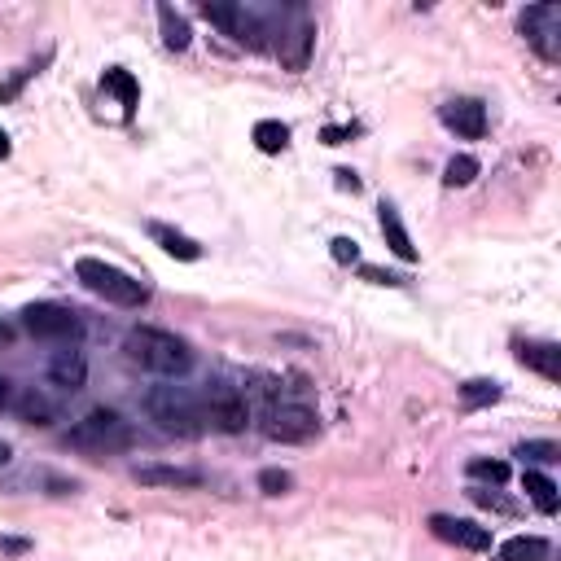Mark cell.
<instances>
[{
    "mask_svg": "<svg viewBox=\"0 0 561 561\" xmlns=\"http://www.w3.org/2000/svg\"><path fill=\"white\" fill-rule=\"evenodd\" d=\"M128 360L141 364L145 373H158V377H185L193 369V347L185 338H176L171 329H158V325H136L128 334Z\"/></svg>",
    "mask_w": 561,
    "mask_h": 561,
    "instance_id": "cell-1",
    "label": "cell"
},
{
    "mask_svg": "<svg viewBox=\"0 0 561 561\" xmlns=\"http://www.w3.org/2000/svg\"><path fill=\"white\" fill-rule=\"evenodd\" d=\"M145 412H150V421L163 434H176V439H198L202 434V404L193 399L185 386H154L150 395H145Z\"/></svg>",
    "mask_w": 561,
    "mask_h": 561,
    "instance_id": "cell-2",
    "label": "cell"
},
{
    "mask_svg": "<svg viewBox=\"0 0 561 561\" xmlns=\"http://www.w3.org/2000/svg\"><path fill=\"white\" fill-rule=\"evenodd\" d=\"M66 443L79 448V452H88V456H110V452L132 448V426L114 408H93L71 426Z\"/></svg>",
    "mask_w": 561,
    "mask_h": 561,
    "instance_id": "cell-3",
    "label": "cell"
},
{
    "mask_svg": "<svg viewBox=\"0 0 561 561\" xmlns=\"http://www.w3.org/2000/svg\"><path fill=\"white\" fill-rule=\"evenodd\" d=\"M75 277L88 294H97V299H106L114 307H141L145 299H150V290H145L141 281L128 277V272L114 268V263H106V259H79Z\"/></svg>",
    "mask_w": 561,
    "mask_h": 561,
    "instance_id": "cell-4",
    "label": "cell"
},
{
    "mask_svg": "<svg viewBox=\"0 0 561 561\" xmlns=\"http://www.w3.org/2000/svg\"><path fill=\"white\" fill-rule=\"evenodd\" d=\"M22 329L40 342H62V347H75L84 338V320L79 312L62 303H27L22 307Z\"/></svg>",
    "mask_w": 561,
    "mask_h": 561,
    "instance_id": "cell-5",
    "label": "cell"
},
{
    "mask_svg": "<svg viewBox=\"0 0 561 561\" xmlns=\"http://www.w3.org/2000/svg\"><path fill=\"white\" fill-rule=\"evenodd\" d=\"M202 18L211 27H220L233 44H246V49H263V36H268V22H263L255 9L246 5H202Z\"/></svg>",
    "mask_w": 561,
    "mask_h": 561,
    "instance_id": "cell-6",
    "label": "cell"
},
{
    "mask_svg": "<svg viewBox=\"0 0 561 561\" xmlns=\"http://www.w3.org/2000/svg\"><path fill=\"white\" fill-rule=\"evenodd\" d=\"M518 31L526 36V44L544 57V62H557L561 57V5H553V0H548V5L522 9Z\"/></svg>",
    "mask_w": 561,
    "mask_h": 561,
    "instance_id": "cell-7",
    "label": "cell"
},
{
    "mask_svg": "<svg viewBox=\"0 0 561 561\" xmlns=\"http://www.w3.org/2000/svg\"><path fill=\"white\" fill-rule=\"evenodd\" d=\"M202 421H211L220 434H242L250 426V404L237 386L228 382H215L202 399Z\"/></svg>",
    "mask_w": 561,
    "mask_h": 561,
    "instance_id": "cell-8",
    "label": "cell"
},
{
    "mask_svg": "<svg viewBox=\"0 0 561 561\" xmlns=\"http://www.w3.org/2000/svg\"><path fill=\"white\" fill-rule=\"evenodd\" d=\"M320 417L307 404H272L268 417H263V434L272 443H307L316 439Z\"/></svg>",
    "mask_w": 561,
    "mask_h": 561,
    "instance_id": "cell-9",
    "label": "cell"
},
{
    "mask_svg": "<svg viewBox=\"0 0 561 561\" xmlns=\"http://www.w3.org/2000/svg\"><path fill=\"white\" fill-rule=\"evenodd\" d=\"M430 531L434 540L452 544V548H465V553H487L491 548V531L469 518H452V513H434L430 518Z\"/></svg>",
    "mask_w": 561,
    "mask_h": 561,
    "instance_id": "cell-10",
    "label": "cell"
},
{
    "mask_svg": "<svg viewBox=\"0 0 561 561\" xmlns=\"http://www.w3.org/2000/svg\"><path fill=\"white\" fill-rule=\"evenodd\" d=\"M439 119L443 128H452L456 136H465V141H478V136L487 132V106L474 97H452L439 106Z\"/></svg>",
    "mask_w": 561,
    "mask_h": 561,
    "instance_id": "cell-11",
    "label": "cell"
},
{
    "mask_svg": "<svg viewBox=\"0 0 561 561\" xmlns=\"http://www.w3.org/2000/svg\"><path fill=\"white\" fill-rule=\"evenodd\" d=\"M132 478L141 487H167V491H189V487H202V469H185V465H136Z\"/></svg>",
    "mask_w": 561,
    "mask_h": 561,
    "instance_id": "cell-12",
    "label": "cell"
},
{
    "mask_svg": "<svg viewBox=\"0 0 561 561\" xmlns=\"http://www.w3.org/2000/svg\"><path fill=\"white\" fill-rule=\"evenodd\" d=\"M518 360L526 369H535L544 382H561V347L557 342H518Z\"/></svg>",
    "mask_w": 561,
    "mask_h": 561,
    "instance_id": "cell-13",
    "label": "cell"
},
{
    "mask_svg": "<svg viewBox=\"0 0 561 561\" xmlns=\"http://www.w3.org/2000/svg\"><path fill=\"white\" fill-rule=\"evenodd\" d=\"M49 382L62 386V391H79V386L88 382V360H84V351H75V347L57 351V356L49 360Z\"/></svg>",
    "mask_w": 561,
    "mask_h": 561,
    "instance_id": "cell-14",
    "label": "cell"
},
{
    "mask_svg": "<svg viewBox=\"0 0 561 561\" xmlns=\"http://www.w3.org/2000/svg\"><path fill=\"white\" fill-rule=\"evenodd\" d=\"M312 49H316V27L312 22H299L290 36H281V66L285 71H307Z\"/></svg>",
    "mask_w": 561,
    "mask_h": 561,
    "instance_id": "cell-15",
    "label": "cell"
},
{
    "mask_svg": "<svg viewBox=\"0 0 561 561\" xmlns=\"http://www.w3.org/2000/svg\"><path fill=\"white\" fill-rule=\"evenodd\" d=\"M377 211H382V215H377V220H382V237H386V246H391L395 255L404 259V263H412V259H417V246H412V237H408L404 220H399V211H395L391 202H382V206H377Z\"/></svg>",
    "mask_w": 561,
    "mask_h": 561,
    "instance_id": "cell-16",
    "label": "cell"
},
{
    "mask_svg": "<svg viewBox=\"0 0 561 561\" xmlns=\"http://www.w3.org/2000/svg\"><path fill=\"white\" fill-rule=\"evenodd\" d=\"M522 491H526V500H531L535 509L540 513H548V518H553V513L561 509V496H557V483L548 474H540V469H526L522 474Z\"/></svg>",
    "mask_w": 561,
    "mask_h": 561,
    "instance_id": "cell-17",
    "label": "cell"
},
{
    "mask_svg": "<svg viewBox=\"0 0 561 561\" xmlns=\"http://www.w3.org/2000/svg\"><path fill=\"white\" fill-rule=\"evenodd\" d=\"M150 237H154V242L167 250L171 259H185V263H198V259H202V246L193 242V237L176 233V228H167V224H158V220L150 224Z\"/></svg>",
    "mask_w": 561,
    "mask_h": 561,
    "instance_id": "cell-18",
    "label": "cell"
},
{
    "mask_svg": "<svg viewBox=\"0 0 561 561\" xmlns=\"http://www.w3.org/2000/svg\"><path fill=\"white\" fill-rule=\"evenodd\" d=\"M496 561H548V540L544 535H513L496 548Z\"/></svg>",
    "mask_w": 561,
    "mask_h": 561,
    "instance_id": "cell-19",
    "label": "cell"
},
{
    "mask_svg": "<svg viewBox=\"0 0 561 561\" xmlns=\"http://www.w3.org/2000/svg\"><path fill=\"white\" fill-rule=\"evenodd\" d=\"M158 27H163V44H167L171 53H185V49H189L193 31H189L185 14H176L171 5H158Z\"/></svg>",
    "mask_w": 561,
    "mask_h": 561,
    "instance_id": "cell-20",
    "label": "cell"
},
{
    "mask_svg": "<svg viewBox=\"0 0 561 561\" xmlns=\"http://www.w3.org/2000/svg\"><path fill=\"white\" fill-rule=\"evenodd\" d=\"M18 417L27 421V426H53V421H57V404L44 391H27L18 399Z\"/></svg>",
    "mask_w": 561,
    "mask_h": 561,
    "instance_id": "cell-21",
    "label": "cell"
},
{
    "mask_svg": "<svg viewBox=\"0 0 561 561\" xmlns=\"http://www.w3.org/2000/svg\"><path fill=\"white\" fill-rule=\"evenodd\" d=\"M101 84H106L110 93L123 101V110H132L136 101H141V84H136V79H132V71H123V66H110V71L101 75Z\"/></svg>",
    "mask_w": 561,
    "mask_h": 561,
    "instance_id": "cell-22",
    "label": "cell"
},
{
    "mask_svg": "<svg viewBox=\"0 0 561 561\" xmlns=\"http://www.w3.org/2000/svg\"><path fill=\"white\" fill-rule=\"evenodd\" d=\"M250 136H255V145H259L263 154H281L285 145H290V128H285L281 119H259Z\"/></svg>",
    "mask_w": 561,
    "mask_h": 561,
    "instance_id": "cell-23",
    "label": "cell"
},
{
    "mask_svg": "<svg viewBox=\"0 0 561 561\" xmlns=\"http://www.w3.org/2000/svg\"><path fill=\"white\" fill-rule=\"evenodd\" d=\"M478 158L474 154H456V158H448V167H443V185L448 189H465V185H474L478 180Z\"/></svg>",
    "mask_w": 561,
    "mask_h": 561,
    "instance_id": "cell-24",
    "label": "cell"
},
{
    "mask_svg": "<svg viewBox=\"0 0 561 561\" xmlns=\"http://www.w3.org/2000/svg\"><path fill=\"white\" fill-rule=\"evenodd\" d=\"M500 395H505L500 391V382H487V377H474V382L461 386V404L465 408H487V404H496Z\"/></svg>",
    "mask_w": 561,
    "mask_h": 561,
    "instance_id": "cell-25",
    "label": "cell"
},
{
    "mask_svg": "<svg viewBox=\"0 0 561 561\" xmlns=\"http://www.w3.org/2000/svg\"><path fill=\"white\" fill-rule=\"evenodd\" d=\"M513 456L535 461V465H553V461H561V448L553 439H526V443H518V452H513Z\"/></svg>",
    "mask_w": 561,
    "mask_h": 561,
    "instance_id": "cell-26",
    "label": "cell"
},
{
    "mask_svg": "<svg viewBox=\"0 0 561 561\" xmlns=\"http://www.w3.org/2000/svg\"><path fill=\"white\" fill-rule=\"evenodd\" d=\"M469 478H478V483H505L509 478V465L505 461H487V456H474V461L465 465Z\"/></svg>",
    "mask_w": 561,
    "mask_h": 561,
    "instance_id": "cell-27",
    "label": "cell"
},
{
    "mask_svg": "<svg viewBox=\"0 0 561 561\" xmlns=\"http://www.w3.org/2000/svg\"><path fill=\"white\" fill-rule=\"evenodd\" d=\"M290 487H294V474H285V469H263V474H259V491H263V496H285Z\"/></svg>",
    "mask_w": 561,
    "mask_h": 561,
    "instance_id": "cell-28",
    "label": "cell"
},
{
    "mask_svg": "<svg viewBox=\"0 0 561 561\" xmlns=\"http://www.w3.org/2000/svg\"><path fill=\"white\" fill-rule=\"evenodd\" d=\"M329 255L338 263H360V242H351V237H334L329 242Z\"/></svg>",
    "mask_w": 561,
    "mask_h": 561,
    "instance_id": "cell-29",
    "label": "cell"
},
{
    "mask_svg": "<svg viewBox=\"0 0 561 561\" xmlns=\"http://www.w3.org/2000/svg\"><path fill=\"white\" fill-rule=\"evenodd\" d=\"M360 277L373 281V285H404L399 272H386V268H373V263H360Z\"/></svg>",
    "mask_w": 561,
    "mask_h": 561,
    "instance_id": "cell-30",
    "label": "cell"
},
{
    "mask_svg": "<svg viewBox=\"0 0 561 561\" xmlns=\"http://www.w3.org/2000/svg\"><path fill=\"white\" fill-rule=\"evenodd\" d=\"M356 132L360 128H325V132H320V141H325V145H347Z\"/></svg>",
    "mask_w": 561,
    "mask_h": 561,
    "instance_id": "cell-31",
    "label": "cell"
},
{
    "mask_svg": "<svg viewBox=\"0 0 561 561\" xmlns=\"http://www.w3.org/2000/svg\"><path fill=\"white\" fill-rule=\"evenodd\" d=\"M469 496H474L478 500V505H487V509H500V513H509V500H500V496H491V491H469Z\"/></svg>",
    "mask_w": 561,
    "mask_h": 561,
    "instance_id": "cell-32",
    "label": "cell"
},
{
    "mask_svg": "<svg viewBox=\"0 0 561 561\" xmlns=\"http://www.w3.org/2000/svg\"><path fill=\"white\" fill-rule=\"evenodd\" d=\"M27 75H31V71H18L14 79H9V84H0V101H14V97H18V88L27 84Z\"/></svg>",
    "mask_w": 561,
    "mask_h": 561,
    "instance_id": "cell-33",
    "label": "cell"
},
{
    "mask_svg": "<svg viewBox=\"0 0 561 561\" xmlns=\"http://www.w3.org/2000/svg\"><path fill=\"white\" fill-rule=\"evenodd\" d=\"M334 176H338V189H351V193H360V176H356V171H347V167H338V171H334Z\"/></svg>",
    "mask_w": 561,
    "mask_h": 561,
    "instance_id": "cell-34",
    "label": "cell"
},
{
    "mask_svg": "<svg viewBox=\"0 0 561 561\" xmlns=\"http://www.w3.org/2000/svg\"><path fill=\"white\" fill-rule=\"evenodd\" d=\"M14 404V386H9V377H0V412Z\"/></svg>",
    "mask_w": 561,
    "mask_h": 561,
    "instance_id": "cell-35",
    "label": "cell"
},
{
    "mask_svg": "<svg viewBox=\"0 0 561 561\" xmlns=\"http://www.w3.org/2000/svg\"><path fill=\"white\" fill-rule=\"evenodd\" d=\"M0 553H27V540H0Z\"/></svg>",
    "mask_w": 561,
    "mask_h": 561,
    "instance_id": "cell-36",
    "label": "cell"
},
{
    "mask_svg": "<svg viewBox=\"0 0 561 561\" xmlns=\"http://www.w3.org/2000/svg\"><path fill=\"white\" fill-rule=\"evenodd\" d=\"M9 342H14V325H5V320H0V347H9Z\"/></svg>",
    "mask_w": 561,
    "mask_h": 561,
    "instance_id": "cell-37",
    "label": "cell"
},
{
    "mask_svg": "<svg viewBox=\"0 0 561 561\" xmlns=\"http://www.w3.org/2000/svg\"><path fill=\"white\" fill-rule=\"evenodd\" d=\"M14 461V448H9V443H0V465H9Z\"/></svg>",
    "mask_w": 561,
    "mask_h": 561,
    "instance_id": "cell-38",
    "label": "cell"
},
{
    "mask_svg": "<svg viewBox=\"0 0 561 561\" xmlns=\"http://www.w3.org/2000/svg\"><path fill=\"white\" fill-rule=\"evenodd\" d=\"M5 158H9V136L0 132V163H5Z\"/></svg>",
    "mask_w": 561,
    "mask_h": 561,
    "instance_id": "cell-39",
    "label": "cell"
}]
</instances>
